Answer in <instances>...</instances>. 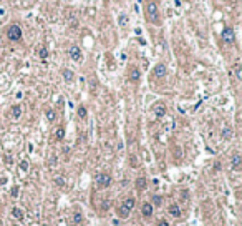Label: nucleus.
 <instances>
[{"label": "nucleus", "mask_w": 242, "mask_h": 226, "mask_svg": "<svg viewBox=\"0 0 242 226\" xmlns=\"http://www.w3.org/2000/svg\"><path fill=\"white\" fill-rule=\"evenodd\" d=\"M38 55H40V58H42V60H45L47 57H48V50L45 48V47H42L40 52H38Z\"/></svg>", "instance_id": "23"}, {"label": "nucleus", "mask_w": 242, "mask_h": 226, "mask_svg": "<svg viewBox=\"0 0 242 226\" xmlns=\"http://www.w3.org/2000/svg\"><path fill=\"white\" fill-rule=\"evenodd\" d=\"M168 211H169V214H171V216H174V218H181V214H182V211H181V208H179L177 205H171Z\"/></svg>", "instance_id": "12"}, {"label": "nucleus", "mask_w": 242, "mask_h": 226, "mask_svg": "<svg viewBox=\"0 0 242 226\" xmlns=\"http://www.w3.org/2000/svg\"><path fill=\"white\" fill-rule=\"evenodd\" d=\"M134 186H136L138 191H144L148 188V180L144 176H139V178H136V181H134Z\"/></svg>", "instance_id": "9"}, {"label": "nucleus", "mask_w": 242, "mask_h": 226, "mask_svg": "<svg viewBox=\"0 0 242 226\" xmlns=\"http://www.w3.org/2000/svg\"><path fill=\"white\" fill-rule=\"evenodd\" d=\"M20 168H22V170H27V168H28V163H27V161H22V163H20Z\"/></svg>", "instance_id": "29"}, {"label": "nucleus", "mask_w": 242, "mask_h": 226, "mask_svg": "<svg viewBox=\"0 0 242 226\" xmlns=\"http://www.w3.org/2000/svg\"><path fill=\"white\" fill-rule=\"evenodd\" d=\"M139 76H141V71L136 67H131V70H129V81H133V83H136L139 80Z\"/></svg>", "instance_id": "11"}, {"label": "nucleus", "mask_w": 242, "mask_h": 226, "mask_svg": "<svg viewBox=\"0 0 242 226\" xmlns=\"http://www.w3.org/2000/svg\"><path fill=\"white\" fill-rule=\"evenodd\" d=\"M129 213H131V211H128L126 208H124V206L123 205H121L119 206V208H118V216H119V218H128V216H129Z\"/></svg>", "instance_id": "16"}, {"label": "nucleus", "mask_w": 242, "mask_h": 226, "mask_svg": "<svg viewBox=\"0 0 242 226\" xmlns=\"http://www.w3.org/2000/svg\"><path fill=\"white\" fill-rule=\"evenodd\" d=\"M55 117H56V113L53 112V110H47V118H48V122H55Z\"/></svg>", "instance_id": "22"}, {"label": "nucleus", "mask_w": 242, "mask_h": 226, "mask_svg": "<svg viewBox=\"0 0 242 226\" xmlns=\"http://www.w3.org/2000/svg\"><path fill=\"white\" fill-rule=\"evenodd\" d=\"M134 205H136V200H134L133 196H129V198H126V200L123 201V206H124L128 211H131V210L134 208Z\"/></svg>", "instance_id": "13"}, {"label": "nucleus", "mask_w": 242, "mask_h": 226, "mask_svg": "<svg viewBox=\"0 0 242 226\" xmlns=\"http://www.w3.org/2000/svg\"><path fill=\"white\" fill-rule=\"evenodd\" d=\"M7 37L12 42H20L22 40V27L18 23H12L7 27Z\"/></svg>", "instance_id": "2"}, {"label": "nucleus", "mask_w": 242, "mask_h": 226, "mask_svg": "<svg viewBox=\"0 0 242 226\" xmlns=\"http://www.w3.org/2000/svg\"><path fill=\"white\" fill-rule=\"evenodd\" d=\"M55 138H56L58 141H60V140H63V138H65V128H63V127H60V128L56 130V133H55Z\"/></svg>", "instance_id": "18"}, {"label": "nucleus", "mask_w": 242, "mask_h": 226, "mask_svg": "<svg viewBox=\"0 0 242 226\" xmlns=\"http://www.w3.org/2000/svg\"><path fill=\"white\" fill-rule=\"evenodd\" d=\"M153 203L156 205V206L163 205V198H161V196H159V195H154V196H153Z\"/></svg>", "instance_id": "25"}, {"label": "nucleus", "mask_w": 242, "mask_h": 226, "mask_svg": "<svg viewBox=\"0 0 242 226\" xmlns=\"http://www.w3.org/2000/svg\"><path fill=\"white\" fill-rule=\"evenodd\" d=\"M78 117H80L81 120L88 117V110H86V107H83V105H81V107H78Z\"/></svg>", "instance_id": "19"}, {"label": "nucleus", "mask_w": 242, "mask_h": 226, "mask_svg": "<svg viewBox=\"0 0 242 226\" xmlns=\"http://www.w3.org/2000/svg\"><path fill=\"white\" fill-rule=\"evenodd\" d=\"M111 181L113 180H111V176L108 173H100V175H96V178H95V185H96V188H100V190L110 188Z\"/></svg>", "instance_id": "3"}, {"label": "nucleus", "mask_w": 242, "mask_h": 226, "mask_svg": "<svg viewBox=\"0 0 242 226\" xmlns=\"http://www.w3.org/2000/svg\"><path fill=\"white\" fill-rule=\"evenodd\" d=\"M153 75L156 76V78H163V76L166 75V65H164V63H158L156 67H154V70H153Z\"/></svg>", "instance_id": "7"}, {"label": "nucleus", "mask_w": 242, "mask_h": 226, "mask_svg": "<svg viewBox=\"0 0 242 226\" xmlns=\"http://www.w3.org/2000/svg\"><path fill=\"white\" fill-rule=\"evenodd\" d=\"M18 191H20V190H18V186H13V188H12V191H10L12 198H17V196H18Z\"/></svg>", "instance_id": "27"}, {"label": "nucleus", "mask_w": 242, "mask_h": 226, "mask_svg": "<svg viewBox=\"0 0 242 226\" xmlns=\"http://www.w3.org/2000/svg\"><path fill=\"white\" fill-rule=\"evenodd\" d=\"M68 55H70V58H71V60L80 62V58H81V50H80V47L71 45V47H70V50H68Z\"/></svg>", "instance_id": "6"}, {"label": "nucleus", "mask_w": 242, "mask_h": 226, "mask_svg": "<svg viewBox=\"0 0 242 226\" xmlns=\"http://www.w3.org/2000/svg\"><path fill=\"white\" fill-rule=\"evenodd\" d=\"M222 42L224 43H234L235 42V35H234V30L231 27H226L222 30Z\"/></svg>", "instance_id": "4"}, {"label": "nucleus", "mask_w": 242, "mask_h": 226, "mask_svg": "<svg viewBox=\"0 0 242 226\" xmlns=\"http://www.w3.org/2000/svg\"><path fill=\"white\" fill-rule=\"evenodd\" d=\"M12 216L15 219H18V221H23V211H22V208H12Z\"/></svg>", "instance_id": "15"}, {"label": "nucleus", "mask_w": 242, "mask_h": 226, "mask_svg": "<svg viewBox=\"0 0 242 226\" xmlns=\"http://www.w3.org/2000/svg\"><path fill=\"white\" fill-rule=\"evenodd\" d=\"M53 181H55V185H56V186H60V188H61V186H65V180H63L61 176H56Z\"/></svg>", "instance_id": "24"}, {"label": "nucleus", "mask_w": 242, "mask_h": 226, "mask_svg": "<svg viewBox=\"0 0 242 226\" xmlns=\"http://www.w3.org/2000/svg\"><path fill=\"white\" fill-rule=\"evenodd\" d=\"M235 76H237V80H242V70H240V65H235Z\"/></svg>", "instance_id": "26"}, {"label": "nucleus", "mask_w": 242, "mask_h": 226, "mask_svg": "<svg viewBox=\"0 0 242 226\" xmlns=\"http://www.w3.org/2000/svg\"><path fill=\"white\" fill-rule=\"evenodd\" d=\"M153 113H154V117H156V118H163L164 115H166V105H164L163 102L154 103V107H153Z\"/></svg>", "instance_id": "5"}, {"label": "nucleus", "mask_w": 242, "mask_h": 226, "mask_svg": "<svg viewBox=\"0 0 242 226\" xmlns=\"http://www.w3.org/2000/svg\"><path fill=\"white\" fill-rule=\"evenodd\" d=\"M158 226H169V223H168L166 219H161V221L158 223Z\"/></svg>", "instance_id": "28"}, {"label": "nucleus", "mask_w": 242, "mask_h": 226, "mask_svg": "<svg viewBox=\"0 0 242 226\" xmlns=\"http://www.w3.org/2000/svg\"><path fill=\"white\" fill-rule=\"evenodd\" d=\"M141 214L144 216V218H151L153 216V205L151 203H143V206H141Z\"/></svg>", "instance_id": "10"}, {"label": "nucleus", "mask_w": 242, "mask_h": 226, "mask_svg": "<svg viewBox=\"0 0 242 226\" xmlns=\"http://www.w3.org/2000/svg\"><path fill=\"white\" fill-rule=\"evenodd\" d=\"M61 73H63V78H65V81H68V83H71V81L75 80V73L71 70H68V68H65L63 71H61Z\"/></svg>", "instance_id": "14"}, {"label": "nucleus", "mask_w": 242, "mask_h": 226, "mask_svg": "<svg viewBox=\"0 0 242 226\" xmlns=\"http://www.w3.org/2000/svg\"><path fill=\"white\" fill-rule=\"evenodd\" d=\"M144 17H146V22L149 23H154V25L161 23L156 0H144Z\"/></svg>", "instance_id": "1"}, {"label": "nucleus", "mask_w": 242, "mask_h": 226, "mask_svg": "<svg viewBox=\"0 0 242 226\" xmlns=\"http://www.w3.org/2000/svg\"><path fill=\"white\" fill-rule=\"evenodd\" d=\"M20 115H22V107H20V105L12 107V117L13 118H20Z\"/></svg>", "instance_id": "17"}, {"label": "nucleus", "mask_w": 242, "mask_h": 226, "mask_svg": "<svg viewBox=\"0 0 242 226\" xmlns=\"http://www.w3.org/2000/svg\"><path fill=\"white\" fill-rule=\"evenodd\" d=\"M240 165H242V156L239 155V153H234L232 155V158H231V166H232V170H239L240 168Z\"/></svg>", "instance_id": "8"}, {"label": "nucleus", "mask_w": 242, "mask_h": 226, "mask_svg": "<svg viewBox=\"0 0 242 226\" xmlns=\"http://www.w3.org/2000/svg\"><path fill=\"white\" fill-rule=\"evenodd\" d=\"M222 138H224V140H231L232 138V130L226 127L224 130H222Z\"/></svg>", "instance_id": "20"}, {"label": "nucleus", "mask_w": 242, "mask_h": 226, "mask_svg": "<svg viewBox=\"0 0 242 226\" xmlns=\"http://www.w3.org/2000/svg\"><path fill=\"white\" fill-rule=\"evenodd\" d=\"M81 221H83V214H81L80 211H76V213H73V223H75V224H80Z\"/></svg>", "instance_id": "21"}]
</instances>
